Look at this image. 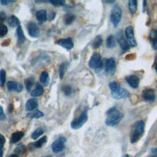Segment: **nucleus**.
<instances>
[{
  "label": "nucleus",
  "instance_id": "473e14b6",
  "mask_svg": "<svg viewBox=\"0 0 157 157\" xmlns=\"http://www.w3.org/2000/svg\"><path fill=\"white\" fill-rule=\"evenodd\" d=\"M28 116L30 118H39L44 117V113L42 112L37 110H35L34 112H33L32 113H29L28 115Z\"/></svg>",
  "mask_w": 157,
  "mask_h": 157
},
{
  "label": "nucleus",
  "instance_id": "7c9ffc66",
  "mask_svg": "<svg viewBox=\"0 0 157 157\" xmlns=\"http://www.w3.org/2000/svg\"><path fill=\"white\" fill-rule=\"evenodd\" d=\"M6 72L4 69L0 70V87H3L6 83Z\"/></svg>",
  "mask_w": 157,
  "mask_h": 157
},
{
  "label": "nucleus",
  "instance_id": "6e6552de",
  "mask_svg": "<svg viewBox=\"0 0 157 157\" xmlns=\"http://www.w3.org/2000/svg\"><path fill=\"white\" fill-rule=\"evenodd\" d=\"M124 34L126 38L127 39L129 45L131 47H134L137 45V42L135 39L134 33V29L132 26H128L126 28Z\"/></svg>",
  "mask_w": 157,
  "mask_h": 157
},
{
  "label": "nucleus",
  "instance_id": "7ed1b4c3",
  "mask_svg": "<svg viewBox=\"0 0 157 157\" xmlns=\"http://www.w3.org/2000/svg\"><path fill=\"white\" fill-rule=\"evenodd\" d=\"M145 130V122L143 120L136 121L132 127L130 134L131 142H137L143 136Z\"/></svg>",
  "mask_w": 157,
  "mask_h": 157
},
{
  "label": "nucleus",
  "instance_id": "a878e982",
  "mask_svg": "<svg viewBox=\"0 0 157 157\" xmlns=\"http://www.w3.org/2000/svg\"><path fill=\"white\" fill-rule=\"evenodd\" d=\"M116 41L114 36L110 35L106 39V45L109 48H112L115 46Z\"/></svg>",
  "mask_w": 157,
  "mask_h": 157
},
{
  "label": "nucleus",
  "instance_id": "a18cd8bd",
  "mask_svg": "<svg viewBox=\"0 0 157 157\" xmlns=\"http://www.w3.org/2000/svg\"><path fill=\"white\" fill-rule=\"evenodd\" d=\"M9 157H19L17 154H12L10 155H9Z\"/></svg>",
  "mask_w": 157,
  "mask_h": 157
},
{
  "label": "nucleus",
  "instance_id": "423d86ee",
  "mask_svg": "<svg viewBox=\"0 0 157 157\" xmlns=\"http://www.w3.org/2000/svg\"><path fill=\"white\" fill-rule=\"evenodd\" d=\"M122 15L121 9L118 6H115L110 13V21L115 27H117L119 24Z\"/></svg>",
  "mask_w": 157,
  "mask_h": 157
},
{
  "label": "nucleus",
  "instance_id": "aec40b11",
  "mask_svg": "<svg viewBox=\"0 0 157 157\" xmlns=\"http://www.w3.org/2000/svg\"><path fill=\"white\" fill-rule=\"evenodd\" d=\"M7 23L10 27L15 28L20 26V21L19 19L15 15H12L7 18Z\"/></svg>",
  "mask_w": 157,
  "mask_h": 157
},
{
  "label": "nucleus",
  "instance_id": "0eeeda50",
  "mask_svg": "<svg viewBox=\"0 0 157 157\" xmlns=\"http://www.w3.org/2000/svg\"><path fill=\"white\" fill-rule=\"evenodd\" d=\"M66 140V139L63 136H61L55 140L52 144V149L53 151L58 153L63 151L65 148L64 144Z\"/></svg>",
  "mask_w": 157,
  "mask_h": 157
},
{
  "label": "nucleus",
  "instance_id": "79ce46f5",
  "mask_svg": "<svg viewBox=\"0 0 157 157\" xmlns=\"http://www.w3.org/2000/svg\"><path fill=\"white\" fill-rule=\"evenodd\" d=\"M149 157H157V148H153Z\"/></svg>",
  "mask_w": 157,
  "mask_h": 157
},
{
  "label": "nucleus",
  "instance_id": "c756f323",
  "mask_svg": "<svg viewBox=\"0 0 157 157\" xmlns=\"http://www.w3.org/2000/svg\"><path fill=\"white\" fill-rule=\"evenodd\" d=\"M44 132V129L41 127L37 128L31 134V138L36 140L37 138H39L40 136H41Z\"/></svg>",
  "mask_w": 157,
  "mask_h": 157
},
{
  "label": "nucleus",
  "instance_id": "9b49d317",
  "mask_svg": "<svg viewBox=\"0 0 157 157\" xmlns=\"http://www.w3.org/2000/svg\"><path fill=\"white\" fill-rule=\"evenodd\" d=\"M28 34L33 38H37L40 36V30L36 24L30 22L27 25Z\"/></svg>",
  "mask_w": 157,
  "mask_h": 157
},
{
  "label": "nucleus",
  "instance_id": "b1692460",
  "mask_svg": "<svg viewBox=\"0 0 157 157\" xmlns=\"http://www.w3.org/2000/svg\"><path fill=\"white\" fill-rule=\"evenodd\" d=\"M68 67V64L67 63H63L60 64L58 69V72H59V76L61 80H62L64 76V74L67 71Z\"/></svg>",
  "mask_w": 157,
  "mask_h": 157
},
{
  "label": "nucleus",
  "instance_id": "a19ab883",
  "mask_svg": "<svg viewBox=\"0 0 157 157\" xmlns=\"http://www.w3.org/2000/svg\"><path fill=\"white\" fill-rule=\"evenodd\" d=\"M17 2V1H9V0H1V4L3 6H7L8 5L9 3L11 2Z\"/></svg>",
  "mask_w": 157,
  "mask_h": 157
},
{
  "label": "nucleus",
  "instance_id": "cd10ccee",
  "mask_svg": "<svg viewBox=\"0 0 157 157\" xmlns=\"http://www.w3.org/2000/svg\"><path fill=\"white\" fill-rule=\"evenodd\" d=\"M75 19V16L74 14L67 13L64 16V22L66 25H71Z\"/></svg>",
  "mask_w": 157,
  "mask_h": 157
},
{
  "label": "nucleus",
  "instance_id": "4468645a",
  "mask_svg": "<svg viewBox=\"0 0 157 157\" xmlns=\"http://www.w3.org/2000/svg\"><path fill=\"white\" fill-rule=\"evenodd\" d=\"M7 88L9 91L20 93L23 90V85L18 82L14 81H8L7 83Z\"/></svg>",
  "mask_w": 157,
  "mask_h": 157
},
{
  "label": "nucleus",
  "instance_id": "de8ad7c7",
  "mask_svg": "<svg viewBox=\"0 0 157 157\" xmlns=\"http://www.w3.org/2000/svg\"><path fill=\"white\" fill-rule=\"evenodd\" d=\"M123 157H129V156H128V155H124Z\"/></svg>",
  "mask_w": 157,
  "mask_h": 157
},
{
  "label": "nucleus",
  "instance_id": "72a5a7b5",
  "mask_svg": "<svg viewBox=\"0 0 157 157\" xmlns=\"http://www.w3.org/2000/svg\"><path fill=\"white\" fill-rule=\"evenodd\" d=\"M14 151L18 154H24L26 151V147L23 144H20L14 149Z\"/></svg>",
  "mask_w": 157,
  "mask_h": 157
},
{
  "label": "nucleus",
  "instance_id": "2eb2a0df",
  "mask_svg": "<svg viewBox=\"0 0 157 157\" xmlns=\"http://www.w3.org/2000/svg\"><path fill=\"white\" fill-rule=\"evenodd\" d=\"M143 98L148 102H153L155 99V92L151 88H146L142 92Z\"/></svg>",
  "mask_w": 157,
  "mask_h": 157
},
{
  "label": "nucleus",
  "instance_id": "e433bc0d",
  "mask_svg": "<svg viewBox=\"0 0 157 157\" xmlns=\"http://www.w3.org/2000/svg\"><path fill=\"white\" fill-rule=\"evenodd\" d=\"M8 33L7 27L4 24H0V38L4 37Z\"/></svg>",
  "mask_w": 157,
  "mask_h": 157
},
{
  "label": "nucleus",
  "instance_id": "ddd939ff",
  "mask_svg": "<svg viewBox=\"0 0 157 157\" xmlns=\"http://www.w3.org/2000/svg\"><path fill=\"white\" fill-rule=\"evenodd\" d=\"M47 136H43L40 139L37 140L36 142L30 143L28 145V148H29V150L30 151H33V150H36L37 148H41L47 142Z\"/></svg>",
  "mask_w": 157,
  "mask_h": 157
},
{
  "label": "nucleus",
  "instance_id": "20e7f679",
  "mask_svg": "<svg viewBox=\"0 0 157 157\" xmlns=\"http://www.w3.org/2000/svg\"><path fill=\"white\" fill-rule=\"evenodd\" d=\"M88 114L87 110H85L77 118H74L71 123V127L74 129L80 128L87 121Z\"/></svg>",
  "mask_w": 157,
  "mask_h": 157
},
{
  "label": "nucleus",
  "instance_id": "bb28decb",
  "mask_svg": "<svg viewBox=\"0 0 157 157\" xmlns=\"http://www.w3.org/2000/svg\"><path fill=\"white\" fill-rule=\"evenodd\" d=\"M150 39L152 42V48L153 50H157V30H154L150 34Z\"/></svg>",
  "mask_w": 157,
  "mask_h": 157
},
{
  "label": "nucleus",
  "instance_id": "f03ea898",
  "mask_svg": "<svg viewBox=\"0 0 157 157\" xmlns=\"http://www.w3.org/2000/svg\"><path fill=\"white\" fill-rule=\"evenodd\" d=\"M109 88L112 97L115 99H124L129 96V92L125 88H121L120 85L115 81L110 82Z\"/></svg>",
  "mask_w": 157,
  "mask_h": 157
},
{
  "label": "nucleus",
  "instance_id": "ea45409f",
  "mask_svg": "<svg viewBox=\"0 0 157 157\" xmlns=\"http://www.w3.org/2000/svg\"><path fill=\"white\" fill-rule=\"evenodd\" d=\"M6 118V115L4 112L3 108L0 106V120H4Z\"/></svg>",
  "mask_w": 157,
  "mask_h": 157
},
{
  "label": "nucleus",
  "instance_id": "2f4dec72",
  "mask_svg": "<svg viewBox=\"0 0 157 157\" xmlns=\"http://www.w3.org/2000/svg\"><path fill=\"white\" fill-rule=\"evenodd\" d=\"M102 37L101 36H97L94 40H93V47L94 48H99L101 45H102Z\"/></svg>",
  "mask_w": 157,
  "mask_h": 157
},
{
  "label": "nucleus",
  "instance_id": "37998d69",
  "mask_svg": "<svg viewBox=\"0 0 157 157\" xmlns=\"http://www.w3.org/2000/svg\"><path fill=\"white\" fill-rule=\"evenodd\" d=\"M55 16H56V13H55V12H51V13H50V17H49L50 20H53V19L55 18Z\"/></svg>",
  "mask_w": 157,
  "mask_h": 157
},
{
  "label": "nucleus",
  "instance_id": "f3484780",
  "mask_svg": "<svg viewBox=\"0 0 157 157\" xmlns=\"http://www.w3.org/2000/svg\"><path fill=\"white\" fill-rule=\"evenodd\" d=\"M38 106V101L36 98H31L27 101L25 105L26 111H33Z\"/></svg>",
  "mask_w": 157,
  "mask_h": 157
},
{
  "label": "nucleus",
  "instance_id": "dca6fc26",
  "mask_svg": "<svg viewBox=\"0 0 157 157\" xmlns=\"http://www.w3.org/2000/svg\"><path fill=\"white\" fill-rule=\"evenodd\" d=\"M126 81L128 83V85L133 88H136L138 87L139 82H140L139 78L135 75H131L126 77Z\"/></svg>",
  "mask_w": 157,
  "mask_h": 157
},
{
  "label": "nucleus",
  "instance_id": "09e8293b",
  "mask_svg": "<svg viewBox=\"0 0 157 157\" xmlns=\"http://www.w3.org/2000/svg\"><path fill=\"white\" fill-rule=\"evenodd\" d=\"M43 157H52V156H43Z\"/></svg>",
  "mask_w": 157,
  "mask_h": 157
},
{
  "label": "nucleus",
  "instance_id": "4c0bfd02",
  "mask_svg": "<svg viewBox=\"0 0 157 157\" xmlns=\"http://www.w3.org/2000/svg\"><path fill=\"white\" fill-rule=\"evenodd\" d=\"M48 2L55 7L63 6L66 3V1L64 0H52V1H49Z\"/></svg>",
  "mask_w": 157,
  "mask_h": 157
},
{
  "label": "nucleus",
  "instance_id": "6ab92c4d",
  "mask_svg": "<svg viewBox=\"0 0 157 157\" xmlns=\"http://www.w3.org/2000/svg\"><path fill=\"white\" fill-rule=\"evenodd\" d=\"M24 132L23 131H16L12 134L10 142L12 144H15L20 141L24 136Z\"/></svg>",
  "mask_w": 157,
  "mask_h": 157
},
{
  "label": "nucleus",
  "instance_id": "c03bdc74",
  "mask_svg": "<svg viewBox=\"0 0 157 157\" xmlns=\"http://www.w3.org/2000/svg\"><path fill=\"white\" fill-rule=\"evenodd\" d=\"M146 1H143V6H144V8H143V11L144 12L145 11V6H146Z\"/></svg>",
  "mask_w": 157,
  "mask_h": 157
},
{
  "label": "nucleus",
  "instance_id": "5701e85b",
  "mask_svg": "<svg viewBox=\"0 0 157 157\" xmlns=\"http://www.w3.org/2000/svg\"><path fill=\"white\" fill-rule=\"evenodd\" d=\"M44 93V88L41 85L38 84L36 88L33 90L31 93V96L33 97H38L40 96L43 94Z\"/></svg>",
  "mask_w": 157,
  "mask_h": 157
},
{
  "label": "nucleus",
  "instance_id": "412c9836",
  "mask_svg": "<svg viewBox=\"0 0 157 157\" xmlns=\"http://www.w3.org/2000/svg\"><path fill=\"white\" fill-rule=\"evenodd\" d=\"M39 80L42 84L44 86H47L50 82V77L47 71H43L41 72L39 77Z\"/></svg>",
  "mask_w": 157,
  "mask_h": 157
},
{
  "label": "nucleus",
  "instance_id": "f8f14e48",
  "mask_svg": "<svg viewBox=\"0 0 157 157\" xmlns=\"http://www.w3.org/2000/svg\"><path fill=\"white\" fill-rule=\"evenodd\" d=\"M56 44L67 50H71L74 47V42L71 37L60 39L56 42Z\"/></svg>",
  "mask_w": 157,
  "mask_h": 157
},
{
  "label": "nucleus",
  "instance_id": "1a4fd4ad",
  "mask_svg": "<svg viewBox=\"0 0 157 157\" xmlns=\"http://www.w3.org/2000/svg\"><path fill=\"white\" fill-rule=\"evenodd\" d=\"M116 68V63L113 58H109L105 61L104 69L105 72L109 75L113 74Z\"/></svg>",
  "mask_w": 157,
  "mask_h": 157
},
{
  "label": "nucleus",
  "instance_id": "c85d7f7f",
  "mask_svg": "<svg viewBox=\"0 0 157 157\" xmlns=\"http://www.w3.org/2000/svg\"><path fill=\"white\" fill-rule=\"evenodd\" d=\"M34 83V78L33 77H29L28 78H26L25 80V84L26 86V90L28 91H30L32 86H33Z\"/></svg>",
  "mask_w": 157,
  "mask_h": 157
},
{
  "label": "nucleus",
  "instance_id": "f704fd0d",
  "mask_svg": "<svg viewBox=\"0 0 157 157\" xmlns=\"http://www.w3.org/2000/svg\"><path fill=\"white\" fill-rule=\"evenodd\" d=\"M62 90L64 93V94L67 96H70L72 93V88L69 85H66L63 86L62 87Z\"/></svg>",
  "mask_w": 157,
  "mask_h": 157
},
{
  "label": "nucleus",
  "instance_id": "49530a36",
  "mask_svg": "<svg viewBox=\"0 0 157 157\" xmlns=\"http://www.w3.org/2000/svg\"><path fill=\"white\" fill-rule=\"evenodd\" d=\"M155 71H156V72L157 74V63H156V64L155 65Z\"/></svg>",
  "mask_w": 157,
  "mask_h": 157
},
{
  "label": "nucleus",
  "instance_id": "f257e3e1",
  "mask_svg": "<svg viewBox=\"0 0 157 157\" xmlns=\"http://www.w3.org/2000/svg\"><path fill=\"white\" fill-rule=\"evenodd\" d=\"M105 124L109 126H115L118 124L123 118V114L115 107L109 109L107 113Z\"/></svg>",
  "mask_w": 157,
  "mask_h": 157
},
{
  "label": "nucleus",
  "instance_id": "c9c22d12",
  "mask_svg": "<svg viewBox=\"0 0 157 157\" xmlns=\"http://www.w3.org/2000/svg\"><path fill=\"white\" fill-rule=\"evenodd\" d=\"M6 143L4 136L0 134V157H3V147Z\"/></svg>",
  "mask_w": 157,
  "mask_h": 157
},
{
  "label": "nucleus",
  "instance_id": "9d476101",
  "mask_svg": "<svg viewBox=\"0 0 157 157\" xmlns=\"http://www.w3.org/2000/svg\"><path fill=\"white\" fill-rule=\"evenodd\" d=\"M117 41L120 47L123 50L126 51L129 50L130 47V45L127 39L123 35V32L121 31H120L117 34Z\"/></svg>",
  "mask_w": 157,
  "mask_h": 157
},
{
  "label": "nucleus",
  "instance_id": "4be33fe9",
  "mask_svg": "<svg viewBox=\"0 0 157 157\" xmlns=\"http://www.w3.org/2000/svg\"><path fill=\"white\" fill-rule=\"evenodd\" d=\"M17 40L18 44H22L25 42L26 37L25 36L23 29L21 26H19L17 28Z\"/></svg>",
  "mask_w": 157,
  "mask_h": 157
},
{
  "label": "nucleus",
  "instance_id": "393cba45",
  "mask_svg": "<svg viewBox=\"0 0 157 157\" xmlns=\"http://www.w3.org/2000/svg\"><path fill=\"white\" fill-rule=\"evenodd\" d=\"M128 9L129 12L133 14L137 10V1L136 0H130L128 1Z\"/></svg>",
  "mask_w": 157,
  "mask_h": 157
},
{
  "label": "nucleus",
  "instance_id": "a211bd4d",
  "mask_svg": "<svg viewBox=\"0 0 157 157\" xmlns=\"http://www.w3.org/2000/svg\"><path fill=\"white\" fill-rule=\"evenodd\" d=\"M36 18L40 23L45 22L47 20V13L45 9H41L36 13Z\"/></svg>",
  "mask_w": 157,
  "mask_h": 157
},
{
  "label": "nucleus",
  "instance_id": "39448f33",
  "mask_svg": "<svg viewBox=\"0 0 157 157\" xmlns=\"http://www.w3.org/2000/svg\"><path fill=\"white\" fill-rule=\"evenodd\" d=\"M88 66L91 69L100 70L103 66V61L101 56L99 53H94L90 58Z\"/></svg>",
  "mask_w": 157,
  "mask_h": 157
},
{
  "label": "nucleus",
  "instance_id": "58836bf2",
  "mask_svg": "<svg viewBox=\"0 0 157 157\" xmlns=\"http://www.w3.org/2000/svg\"><path fill=\"white\" fill-rule=\"evenodd\" d=\"M6 19V14L4 11H0V24H2V22Z\"/></svg>",
  "mask_w": 157,
  "mask_h": 157
}]
</instances>
